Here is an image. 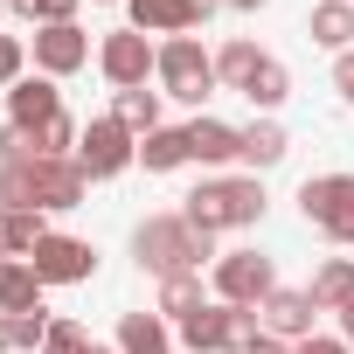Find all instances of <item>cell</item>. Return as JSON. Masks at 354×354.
Segmentation results:
<instances>
[{"instance_id":"cell-1","label":"cell","mask_w":354,"mask_h":354,"mask_svg":"<svg viewBox=\"0 0 354 354\" xmlns=\"http://www.w3.org/2000/svg\"><path fill=\"white\" fill-rule=\"evenodd\" d=\"M84 167L77 160H8L0 167V209H35V216H56V209H84Z\"/></svg>"},{"instance_id":"cell-2","label":"cell","mask_w":354,"mask_h":354,"mask_svg":"<svg viewBox=\"0 0 354 354\" xmlns=\"http://www.w3.org/2000/svg\"><path fill=\"white\" fill-rule=\"evenodd\" d=\"M132 257L153 278H181V271H202L216 257V236H202L188 216H146L132 230Z\"/></svg>"},{"instance_id":"cell-3","label":"cell","mask_w":354,"mask_h":354,"mask_svg":"<svg viewBox=\"0 0 354 354\" xmlns=\"http://www.w3.org/2000/svg\"><path fill=\"white\" fill-rule=\"evenodd\" d=\"M202 236H223V230H250L264 223V181L257 174H216V181H202L181 209Z\"/></svg>"},{"instance_id":"cell-4","label":"cell","mask_w":354,"mask_h":354,"mask_svg":"<svg viewBox=\"0 0 354 354\" xmlns=\"http://www.w3.org/2000/svg\"><path fill=\"white\" fill-rule=\"evenodd\" d=\"M160 97H181V104H202L223 77H216V56L195 42V35H167L160 42Z\"/></svg>"},{"instance_id":"cell-5","label":"cell","mask_w":354,"mask_h":354,"mask_svg":"<svg viewBox=\"0 0 354 354\" xmlns=\"http://www.w3.org/2000/svg\"><path fill=\"white\" fill-rule=\"evenodd\" d=\"M299 209L333 243H354V174H313V181L299 188Z\"/></svg>"},{"instance_id":"cell-6","label":"cell","mask_w":354,"mask_h":354,"mask_svg":"<svg viewBox=\"0 0 354 354\" xmlns=\"http://www.w3.org/2000/svg\"><path fill=\"white\" fill-rule=\"evenodd\" d=\"M132 160H139V139H132L111 111L84 125V139H77V167H84V181H118Z\"/></svg>"},{"instance_id":"cell-7","label":"cell","mask_w":354,"mask_h":354,"mask_svg":"<svg viewBox=\"0 0 354 354\" xmlns=\"http://www.w3.org/2000/svg\"><path fill=\"white\" fill-rule=\"evenodd\" d=\"M278 292V264L264 257V250H230V257H216V299L223 306H264Z\"/></svg>"},{"instance_id":"cell-8","label":"cell","mask_w":354,"mask_h":354,"mask_svg":"<svg viewBox=\"0 0 354 354\" xmlns=\"http://www.w3.org/2000/svg\"><path fill=\"white\" fill-rule=\"evenodd\" d=\"M97 70H104L111 91H139V84L160 70V49H153L139 28H111V35L97 42Z\"/></svg>"},{"instance_id":"cell-9","label":"cell","mask_w":354,"mask_h":354,"mask_svg":"<svg viewBox=\"0 0 354 354\" xmlns=\"http://www.w3.org/2000/svg\"><path fill=\"white\" fill-rule=\"evenodd\" d=\"M28 264H35L42 285H84V278H97V250H91L84 236H63V230H49Z\"/></svg>"},{"instance_id":"cell-10","label":"cell","mask_w":354,"mask_h":354,"mask_svg":"<svg viewBox=\"0 0 354 354\" xmlns=\"http://www.w3.org/2000/svg\"><path fill=\"white\" fill-rule=\"evenodd\" d=\"M125 15L139 35H195L216 8H202V0H125Z\"/></svg>"},{"instance_id":"cell-11","label":"cell","mask_w":354,"mask_h":354,"mask_svg":"<svg viewBox=\"0 0 354 354\" xmlns=\"http://www.w3.org/2000/svg\"><path fill=\"white\" fill-rule=\"evenodd\" d=\"M91 63V35L77 21H56V28H35V70L42 77H77Z\"/></svg>"},{"instance_id":"cell-12","label":"cell","mask_w":354,"mask_h":354,"mask_svg":"<svg viewBox=\"0 0 354 354\" xmlns=\"http://www.w3.org/2000/svg\"><path fill=\"white\" fill-rule=\"evenodd\" d=\"M56 111H63V91H56V77H21V84L8 91V125H21L28 139H35V132H42Z\"/></svg>"},{"instance_id":"cell-13","label":"cell","mask_w":354,"mask_h":354,"mask_svg":"<svg viewBox=\"0 0 354 354\" xmlns=\"http://www.w3.org/2000/svg\"><path fill=\"white\" fill-rule=\"evenodd\" d=\"M257 313H264V333H278V340H292V347H299V340H313V319H319L313 292H292V285H278Z\"/></svg>"},{"instance_id":"cell-14","label":"cell","mask_w":354,"mask_h":354,"mask_svg":"<svg viewBox=\"0 0 354 354\" xmlns=\"http://www.w3.org/2000/svg\"><path fill=\"white\" fill-rule=\"evenodd\" d=\"M181 340H188V354H236V319H230V306L209 299L202 313H188V319H181Z\"/></svg>"},{"instance_id":"cell-15","label":"cell","mask_w":354,"mask_h":354,"mask_svg":"<svg viewBox=\"0 0 354 354\" xmlns=\"http://www.w3.org/2000/svg\"><path fill=\"white\" fill-rule=\"evenodd\" d=\"M188 153H195V167H230V160H243V125L195 118L188 125Z\"/></svg>"},{"instance_id":"cell-16","label":"cell","mask_w":354,"mask_h":354,"mask_svg":"<svg viewBox=\"0 0 354 354\" xmlns=\"http://www.w3.org/2000/svg\"><path fill=\"white\" fill-rule=\"evenodd\" d=\"M306 292H313L319 313H347V306H354V257H326V264L313 271Z\"/></svg>"},{"instance_id":"cell-17","label":"cell","mask_w":354,"mask_h":354,"mask_svg":"<svg viewBox=\"0 0 354 354\" xmlns=\"http://www.w3.org/2000/svg\"><path fill=\"white\" fill-rule=\"evenodd\" d=\"M42 306V278L28 257H0V313H35Z\"/></svg>"},{"instance_id":"cell-18","label":"cell","mask_w":354,"mask_h":354,"mask_svg":"<svg viewBox=\"0 0 354 354\" xmlns=\"http://www.w3.org/2000/svg\"><path fill=\"white\" fill-rule=\"evenodd\" d=\"M195 153H188V125H160V132H146L139 139V167L146 174H174V167H188Z\"/></svg>"},{"instance_id":"cell-19","label":"cell","mask_w":354,"mask_h":354,"mask_svg":"<svg viewBox=\"0 0 354 354\" xmlns=\"http://www.w3.org/2000/svg\"><path fill=\"white\" fill-rule=\"evenodd\" d=\"M306 28H313V42H319V49L347 56V49H354V0H319Z\"/></svg>"},{"instance_id":"cell-20","label":"cell","mask_w":354,"mask_h":354,"mask_svg":"<svg viewBox=\"0 0 354 354\" xmlns=\"http://www.w3.org/2000/svg\"><path fill=\"white\" fill-rule=\"evenodd\" d=\"M285 153H292V139H285V125H278V118H250V125H243V167H250V174L278 167Z\"/></svg>"},{"instance_id":"cell-21","label":"cell","mask_w":354,"mask_h":354,"mask_svg":"<svg viewBox=\"0 0 354 354\" xmlns=\"http://www.w3.org/2000/svg\"><path fill=\"white\" fill-rule=\"evenodd\" d=\"M118 354H174V333L160 313H125L118 319Z\"/></svg>"},{"instance_id":"cell-22","label":"cell","mask_w":354,"mask_h":354,"mask_svg":"<svg viewBox=\"0 0 354 354\" xmlns=\"http://www.w3.org/2000/svg\"><path fill=\"white\" fill-rule=\"evenodd\" d=\"M42 236H49V223L35 209H0V257H35Z\"/></svg>"},{"instance_id":"cell-23","label":"cell","mask_w":354,"mask_h":354,"mask_svg":"<svg viewBox=\"0 0 354 354\" xmlns=\"http://www.w3.org/2000/svg\"><path fill=\"white\" fill-rule=\"evenodd\" d=\"M243 97H250V104H257V111L271 118V111H278V104L292 97V70H285L278 56H264V63L250 70V84H243Z\"/></svg>"},{"instance_id":"cell-24","label":"cell","mask_w":354,"mask_h":354,"mask_svg":"<svg viewBox=\"0 0 354 354\" xmlns=\"http://www.w3.org/2000/svg\"><path fill=\"white\" fill-rule=\"evenodd\" d=\"M111 118H118L132 139L160 132V91H146V84H139V91H118V97H111Z\"/></svg>"},{"instance_id":"cell-25","label":"cell","mask_w":354,"mask_h":354,"mask_svg":"<svg viewBox=\"0 0 354 354\" xmlns=\"http://www.w3.org/2000/svg\"><path fill=\"white\" fill-rule=\"evenodd\" d=\"M209 299H202V271H181V278H160V299H153V313L160 319H188V313H202Z\"/></svg>"},{"instance_id":"cell-26","label":"cell","mask_w":354,"mask_h":354,"mask_svg":"<svg viewBox=\"0 0 354 354\" xmlns=\"http://www.w3.org/2000/svg\"><path fill=\"white\" fill-rule=\"evenodd\" d=\"M257 63H264V49H257V42H223V56H216V77H223L230 91H243Z\"/></svg>"},{"instance_id":"cell-27","label":"cell","mask_w":354,"mask_h":354,"mask_svg":"<svg viewBox=\"0 0 354 354\" xmlns=\"http://www.w3.org/2000/svg\"><path fill=\"white\" fill-rule=\"evenodd\" d=\"M49 326H56V319H49L42 306H35V313H8V347H35V354H42Z\"/></svg>"},{"instance_id":"cell-28","label":"cell","mask_w":354,"mask_h":354,"mask_svg":"<svg viewBox=\"0 0 354 354\" xmlns=\"http://www.w3.org/2000/svg\"><path fill=\"white\" fill-rule=\"evenodd\" d=\"M15 15H28V21H42V28H56V21H77V0H8Z\"/></svg>"},{"instance_id":"cell-29","label":"cell","mask_w":354,"mask_h":354,"mask_svg":"<svg viewBox=\"0 0 354 354\" xmlns=\"http://www.w3.org/2000/svg\"><path fill=\"white\" fill-rule=\"evenodd\" d=\"M42 354H91V333H84L77 319H56L49 340H42Z\"/></svg>"},{"instance_id":"cell-30","label":"cell","mask_w":354,"mask_h":354,"mask_svg":"<svg viewBox=\"0 0 354 354\" xmlns=\"http://www.w3.org/2000/svg\"><path fill=\"white\" fill-rule=\"evenodd\" d=\"M21 63H28V49H21L15 35H0V91H15V84H21Z\"/></svg>"},{"instance_id":"cell-31","label":"cell","mask_w":354,"mask_h":354,"mask_svg":"<svg viewBox=\"0 0 354 354\" xmlns=\"http://www.w3.org/2000/svg\"><path fill=\"white\" fill-rule=\"evenodd\" d=\"M333 91H340V104H354V49L333 56Z\"/></svg>"},{"instance_id":"cell-32","label":"cell","mask_w":354,"mask_h":354,"mask_svg":"<svg viewBox=\"0 0 354 354\" xmlns=\"http://www.w3.org/2000/svg\"><path fill=\"white\" fill-rule=\"evenodd\" d=\"M292 354H354V347H347V340H333V333H313V340H299Z\"/></svg>"},{"instance_id":"cell-33","label":"cell","mask_w":354,"mask_h":354,"mask_svg":"<svg viewBox=\"0 0 354 354\" xmlns=\"http://www.w3.org/2000/svg\"><path fill=\"white\" fill-rule=\"evenodd\" d=\"M250 354H292V340H278V333H257V347Z\"/></svg>"},{"instance_id":"cell-34","label":"cell","mask_w":354,"mask_h":354,"mask_svg":"<svg viewBox=\"0 0 354 354\" xmlns=\"http://www.w3.org/2000/svg\"><path fill=\"white\" fill-rule=\"evenodd\" d=\"M223 8H236V15H264L271 0H223Z\"/></svg>"},{"instance_id":"cell-35","label":"cell","mask_w":354,"mask_h":354,"mask_svg":"<svg viewBox=\"0 0 354 354\" xmlns=\"http://www.w3.org/2000/svg\"><path fill=\"white\" fill-rule=\"evenodd\" d=\"M340 340H347V347H354V306H347V313H340Z\"/></svg>"},{"instance_id":"cell-36","label":"cell","mask_w":354,"mask_h":354,"mask_svg":"<svg viewBox=\"0 0 354 354\" xmlns=\"http://www.w3.org/2000/svg\"><path fill=\"white\" fill-rule=\"evenodd\" d=\"M0 354H8V313H0Z\"/></svg>"},{"instance_id":"cell-37","label":"cell","mask_w":354,"mask_h":354,"mask_svg":"<svg viewBox=\"0 0 354 354\" xmlns=\"http://www.w3.org/2000/svg\"><path fill=\"white\" fill-rule=\"evenodd\" d=\"M91 354H118V347H97V340H91Z\"/></svg>"},{"instance_id":"cell-38","label":"cell","mask_w":354,"mask_h":354,"mask_svg":"<svg viewBox=\"0 0 354 354\" xmlns=\"http://www.w3.org/2000/svg\"><path fill=\"white\" fill-rule=\"evenodd\" d=\"M0 15H8V0H0Z\"/></svg>"}]
</instances>
